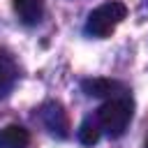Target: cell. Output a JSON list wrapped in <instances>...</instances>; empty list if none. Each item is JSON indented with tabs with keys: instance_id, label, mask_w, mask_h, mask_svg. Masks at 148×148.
I'll return each instance as SVG.
<instances>
[{
	"instance_id": "cell-4",
	"label": "cell",
	"mask_w": 148,
	"mask_h": 148,
	"mask_svg": "<svg viewBox=\"0 0 148 148\" xmlns=\"http://www.w3.org/2000/svg\"><path fill=\"white\" fill-rule=\"evenodd\" d=\"M81 88L88 97H104V99H111V97H118V95H125L127 88L120 83V81H113V79H83L81 81Z\"/></svg>"
},
{
	"instance_id": "cell-6",
	"label": "cell",
	"mask_w": 148,
	"mask_h": 148,
	"mask_svg": "<svg viewBox=\"0 0 148 148\" xmlns=\"http://www.w3.org/2000/svg\"><path fill=\"white\" fill-rule=\"evenodd\" d=\"M16 79H18V69H16L14 58H12L9 53L0 51V99L12 92Z\"/></svg>"
},
{
	"instance_id": "cell-2",
	"label": "cell",
	"mask_w": 148,
	"mask_h": 148,
	"mask_svg": "<svg viewBox=\"0 0 148 148\" xmlns=\"http://www.w3.org/2000/svg\"><path fill=\"white\" fill-rule=\"evenodd\" d=\"M125 16H127V7L120 0H109V2H102L99 7H95L88 14V21H86V28L83 30L90 37L104 39V37H109L123 23Z\"/></svg>"
},
{
	"instance_id": "cell-8",
	"label": "cell",
	"mask_w": 148,
	"mask_h": 148,
	"mask_svg": "<svg viewBox=\"0 0 148 148\" xmlns=\"http://www.w3.org/2000/svg\"><path fill=\"white\" fill-rule=\"evenodd\" d=\"M99 134H102V130H99L97 118H95V120H92V118H86V120L81 123L79 132H76V136H79V141H81L83 146H95V143L99 141Z\"/></svg>"
},
{
	"instance_id": "cell-3",
	"label": "cell",
	"mask_w": 148,
	"mask_h": 148,
	"mask_svg": "<svg viewBox=\"0 0 148 148\" xmlns=\"http://www.w3.org/2000/svg\"><path fill=\"white\" fill-rule=\"evenodd\" d=\"M39 118H42L44 127H46L53 136L65 139V136L69 134V120H67V113H65V109H62L58 102H46V104H42V109H39Z\"/></svg>"
},
{
	"instance_id": "cell-9",
	"label": "cell",
	"mask_w": 148,
	"mask_h": 148,
	"mask_svg": "<svg viewBox=\"0 0 148 148\" xmlns=\"http://www.w3.org/2000/svg\"><path fill=\"white\" fill-rule=\"evenodd\" d=\"M146 148H148V139H146Z\"/></svg>"
},
{
	"instance_id": "cell-5",
	"label": "cell",
	"mask_w": 148,
	"mask_h": 148,
	"mask_svg": "<svg viewBox=\"0 0 148 148\" xmlns=\"http://www.w3.org/2000/svg\"><path fill=\"white\" fill-rule=\"evenodd\" d=\"M14 12L25 25H37L44 16V2L42 0H14Z\"/></svg>"
},
{
	"instance_id": "cell-7",
	"label": "cell",
	"mask_w": 148,
	"mask_h": 148,
	"mask_svg": "<svg viewBox=\"0 0 148 148\" xmlns=\"http://www.w3.org/2000/svg\"><path fill=\"white\" fill-rule=\"evenodd\" d=\"M30 134L23 125H7L0 130V148H28Z\"/></svg>"
},
{
	"instance_id": "cell-1",
	"label": "cell",
	"mask_w": 148,
	"mask_h": 148,
	"mask_svg": "<svg viewBox=\"0 0 148 148\" xmlns=\"http://www.w3.org/2000/svg\"><path fill=\"white\" fill-rule=\"evenodd\" d=\"M132 113H134V102H132L130 92L118 95V97H111V99H106V102L97 109L99 130H102L106 136L116 139V136H120V134L127 130V125H130V120H132Z\"/></svg>"
}]
</instances>
